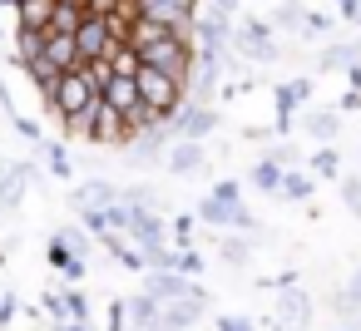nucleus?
<instances>
[{
	"label": "nucleus",
	"instance_id": "obj_13",
	"mask_svg": "<svg viewBox=\"0 0 361 331\" xmlns=\"http://www.w3.org/2000/svg\"><path fill=\"white\" fill-rule=\"evenodd\" d=\"M213 247H218V257H213V262H223L228 272H243V267L252 262V237H243V232H218V237H213Z\"/></svg>",
	"mask_w": 361,
	"mask_h": 331
},
{
	"label": "nucleus",
	"instance_id": "obj_15",
	"mask_svg": "<svg viewBox=\"0 0 361 331\" xmlns=\"http://www.w3.org/2000/svg\"><path fill=\"white\" fill-rule=\"evenodd\" d=\"M307 99H312V80H287V85H277V89H272L277 119H292V114H297Z\"/></svg>",
	"mask_w": 361,
	"mask_h": 331
},
{
	"label": "nucleus",
	"instance_id": "obj_4",
	"mask_svg": "<svg viewBox=\"0 0 361 331\" xmlns=\"http://www.w3.org/2000/svg\"><path fill=\"white\" fill-rule=\"evenodd\" d=\"M129 6H134V15H139V20H154V25H164V30H173V35H188V40H193V20H198V11L178 6V0H129Z\"/></svg>",
	"mask_w": 361,
	"mask_h": 331
},
{
	"label": "nucleus",
	"instance_id": "obj_38",
	"mask_svg": "<svg viewBox=\"0 0 361 331\" xmlns=\"http://www.w3.org/2000/svg\"><path fill=\"white\" fill-rule=\"evenodd\" d=\"M267 158H272V163H282V168H302L297 144H272V149H267Z\"/></svg>",
	"mask_w": 361,
	"mask_h": 331
},
{
	"label": "nucleus",
	"instance_id": "obj_11",
	"mask_svg": "<svg viewBox=\"0 0 361 331\" xmlns=\"http://www.w3.org/2000/svg\"><path fill=\"white\" fill-rule=\"evenodd\" d=\"M272 306H277V321H287L292 331H307V321H312V296H307L302 287L277 292V296H272Z\"/></svg>",
	"mask_w": 361,
	"mask_h": 331
},
{
	"label": "nucleus",
	"instance_id": "obj_53",
	"mask_svg": "<svg viewBox=\"0 0 361 331\" xmlns=\"http://www.w3.org/2000/svg\"><path fill=\"white\" fill-rule=\"evenodd\" d=\"M149 331H164V326H149Z\"/></svg>",
	"mask_w": 361,
	"mask_h": 331
},
{
	"label": "nucleus",
	"instance_id": "obj_36",
	"mask_svg": "<svg viewBox=\"0 0 361 331\" xmlns=\"http://www.w3.org/2000/svg\"><path fill=\"white\" fill-rule=\"evenodd\" d=\"M104 331H129V296H109V306H104Z\"/></svg>",
	"mask_w": 361,
	"mask_h": 331
},
{
	"label": "nucleus",
	"instance_id": "obj_49",
	"mask_svg": "<svg viewBox=\"0 0 361 331\" xmlns=\"http://www.w3.org/2000/svg\"><path fill=\"white\" fill-rule=\"evenodd\" d=\"M351 25H356V30H361V0H356V11H351Z\"/></svg>",
	"mask_w": 361,
	"mask_h": 331
},
{
	"label": "nucleus",
	"instance_id": "obj_10",
	"mask_svg": "<svg viewBox=\"0 0 361 331\" xmlns=\"http://www.w3.org/2000/svg\"><path fill=\"white\" fill-rule=\"evenodd\" d=\"M65 203H70L75 213H85V208H104V203H119V183H109V178H85V183H75V188L65 193Z\"/></svg>",
	"mask_w": 361,
	"mask_h": 331
},
{
	"label": "nucleus",
	"instance_id": "obj_18",
	"mask_svg": "<svg viewBox=\"0 0 361 331\" xmlns=\"http://www.w3.org/2000/svg\"><path fill=\"white\" fill-rule=\"evenodd\" d=\"M282 173H287V168H282V163H272V158L262 154V158L252 163V173H247V183H252L257 193H267V198H282Z\"/></svg>",
	"mask_w": 361,
	"mask_h": 331
},
{
	"label": "nucleus",
	"instance_id": "obj_7",
	"mask_svg": "<svg viewBox=\"0 0 361 331\" xmlns=\"http://www.w3.org/2000/svg\"><path fill=\"white\" fill-rule=\"evenodd\" d=\"M90 144H94V149H124V144H129L124 114H119V109H109V104H104V94H99V109H94V124H90Z\"/></svg>",
	"mask_w": 361,
	"mask_h": 331
},
{
	"label": "nucleus",
	"instance_id": "obj_6",
	"mask_svg": "<svg viewBox=\"0 0 361 331\" xmlns=\"http://www.w3.org/2000/svg\"><path fill=\"white\" fill-rule=\"evenodd\" d=\"M109 25H104V15H94V11H85V20H80V30H75V50H80V65H90V60H104L109 55Z\"/></svg>",
	"mask_w": 361,
	"mask_h": 331
},
{
	"label": "nucleus",
	"instance_id": "obj_31",
	"mask_svg": "<svg viewBox=\"0 0 361 331\" xmlns=\"http://www.w3.org/2000/svg\"><path fill=\"white\" fill-rule=\"evenodd\" d=\"M45 55V30H16V65H30Z\"/></svg>",
	"mask_w": 361,
	"mask_h": 331
},
{
	"label": "nucleus",
	"instance_id": "obj_33",
	"mask_svg": "<svg viewBox=\"0 0 361 331\" xmlns=\"http://www.w3.org/2000/svg\"><path fill=\"white\" fill-rule=\"evenodd\" d=\"M351 60H361V55H356V40H351V45H341V40H336V45H326V50H322L317 75H322V70H346Z\"/></svg>",
	"mask_w": 361,
	"mask_h": 331
},
{
	"label": "nucleus",
	"instance_id": "obj_48",
	"mask_svg": "<svg viewBox=\"0 0 361 331\" xmlns=\"http://www.w3.org/2000/svg\"><path fill=\"white\" fill-rule=\"evenodd\" d=\"M336 6H341V15L351 20V11H356V0H336Z\"/></svg>",
	"mask_w": 361,
	"mask_h": 331
},
{
	"label": "nucleus",
	"instance_id": "obj_26",
	"mask_svg": "<svg viewBox=\"0 0 361 331\" xmlns=\"http://www.w3.org/2000/svg\"><path fill=\"white\" fill-rule=\"evenodd\" d=\"M312 193H317V183H312L307 168H287L282 173V198L287 203H312Z\"/></svg>",
	"mask_w": 361,
	"mask_h": 331
},
{
	"label": "nucleus",
	"instance_id": "obj_54",
	"mask_svg": "<svg viewBox=\"0 0 361 331\" xmlns=\"http://www.w3.org/2000/svg\"><path fill=\"white\" fill-rule=\"evenodd\" d=\"M16 6H25V0H16Z\"/></svg>",
	"mask_w": 361,
	"mask_h": 331
},
{
	"label": "nucleus",
	"instance_id": "obj_37",
	"mask_svg": "<svg viewBox=\"0 0 361 331\" xmlns=\"http://www.w3.org/2000/svg\"><path fill=\"white\" fill-rule=\"evenodd\" d=\"M336 193H341V203L361 218V178H356V173H341V178H336Z\"/></svg>",
	"mask_w": 361,
	"mask_h": 331
},
{
	"label": "nucleus",
	"instance_id": "obj_25",
	"mask_svg": "<svg viewBox=\"0 0 361 331\" xmlns=\"http://www.w3.org/2000/svg\"><path fill=\"white\" fill-rule=\"evenodd\" d=\"M307 134L322 139V144L341 139V114H336V109H312V114H307Z\"/></svg>",
	"mask_w": 361,
	"mask_h": 331
},
{
	"label": "nucleus",
	"instance_id": "obj_16",
	"mask_svg": "<svg viewBox=\"0 0 361 331\" xmlns=\"http://www.w3.org/2000/svg\"><path fill=\"white\" fill-rule=\"evenodd\" d=\"M45 60L65 75V70H85L80 65V50H75V35H50L45 30Z\"/></svg>",
	"mask_w": 361,
	"mask_h": 331
},
{
	"label": "nucleus",
	"instance_id": "obj_2",
	"mask_svg": "<svg viewBox=\"0 0 361 331\" xmlns=\"http://www.w3.org/2000/svg\"><path fill=\"white\" fill-rule=\"evenodd\" d=\"M94 104H99L94 80L85 70H65L60 75V89L45 99V114H55V119H85V114H94Z\"/></svg>",
	"mask_w": 361,
	"mask_h": 331
},
{
	"label": "nucleus",
	"instance_id": "obj_51",
	"mask_svg": "<svg viewBox=\"0 0 361 331\" xmlns=\"http://www.w3.org/2000/svg\"><path fill=\"white\" fill-rule=\"evenodd\" d=\"M0 6H11V11H16V0H0Z\"/></svg>",
	"mask_w": 361,
	"mask_h": 331
},
{
	"label": "nucleus",
	"instance_id": "obj_35",
	"mask_svg": "<svg viewBox=\"0 0 361 331\" xmlns=\"http://www.w3.org/2000/svg\"><path fill=\"white\" fill-rule=\"evenodd\" d=\"M60 301H65V316L70 321H90V292L85 287H65Z\"/></svg>",
	"mask_w": 361,
	"mask_h": 331
},
{
	"label": "nucleus",
	"instance_id": "obj_52",
	"mask_svg": "<svg viewBox=\"0 0 361 331\" xmlns=\"http://www.w3.org/2000/svg\"><path fill=\"white\" fill-rule=\"evenodd\" d=\"M0 45H6V30H0Z\"/></svg>",
	"mask_w": 361,
	"mask_h": 331
},
{
	"label": "nucleus",
	"instance_id": "obj_32",
	"mask_svg": "<svg viewBox=\"0 0 361 331\" xmlns=\"http://www.w3.org/2000/svg\"><path fill=\"white\" fill-rule=\"evenodd\" d=\"M173 272L178 277H188V282H198L203 272H208V257H203V247L193 242V247H178V262H173Z\"/></svg>",
	"mask_w": 361,
	"mask_h": 331
},
{
	"label": "nucleus",
	"instance_id": "obj_41",
	"mask_svg": "<svg viewBox=\"0 0 361 331\" xmlns=\"http://www.w3.org/2000/svg\"><path fill=\"white\" fill-rule=\"evenodd\" d=\"M11 124H16V134H25L35 149L45 144V134H40V124H35V119H25V114H11Z\"/></svg>",
	"mask_w": 361,
	"mask_h": 331
},
{
	"label": "nucleus",
	"instance_id": "obj_3",
	"mask_svg": "<svg viewBox=\"0 0 361 331\" xmlns=\"http://www.w3.org/2000/svg\"><path fill=\"white\" fill-rule=\"evenodd\" d=\"M134 85H139V99H144L164 124H173V114L188 104V85H178V80H169V75H159V70H149V65H139Z\"/></svg>",
	"mask_w": 361,
	"mask_h": 331
},
{
	"label": "nucleus",
	"instance_id": "obj_29",
	"mask_svg": "<svg viewBox=\"0 0 361 331\" xmlns=\"http://www.w3.org/2000/svg\"><path fill=\"white\" fill-rule=\"evenodd\" d=\"M50 11H55V0H25V6H16V25L20 30H45L50 25Z\"/></svg>",
	"mask_w": 361,
	"mask_h": 331
},
{
	"label": "nucleus",
	"instance_id": "obj_47",
	"mask_svg": "<svg viewBox=\"0 0 361 331\" xmlns=\"http://www.w3.org/2000/svg\"><path fill=\"white\" fill-rule=\"evenodd\" d=\"M50 331H90V321H60V326H50Z\"/></svg>",
	"mask_w": 361,
	"mask_h": 331
},
{
	"label": "nucleus",
	"instance_id": "obj_46",
	"mask_svg": "<svg viewBox=\"0 0 361 331\" xmlns=\"http://www.w3.org/2000/svg\"><path fill=\"white\" fill-rule=\"evenodd\" d=\"M341 75H346V85H351V89H361V60H351Z\"/></svg>",
	"mask_w": 361,
	"mask_h": 331
},
{
	"label": "nucleus",
	"instance_id": "obj_27",
	"mask_svg": "<svg viewBox=\"0 0 361 331\" xmlns=\"http://www.w3.org/2000/svg\"><path fill=\"white\" fill-rule=\"evenodd\" d=\"M80 20H85V11L80 6H70V0H55V11H50V35H75L80 30Z\"/></svg>",
	"mask_w": 361,
	"mask_h": 331
},
{
	"label": "nucleus",
	"instance_id": "obj_24",
	"mask_svg": "<svg viewBox=\"0 0 361 331\" xmlns=\"http://www.w3.org/2000/svg\"><path fill=\"white\" fill-rule=\"evenodd\" d=\"M20 70H25V75H30V85L40 89V99H50V94L60 89V70H55L45 55H40V60H30V65H20Z\"/></svg>",
	"mask_w": 361,
	"mask_h": 331
},
{
	"label": "nucleus",
	"instance_id": "obj_34",
	"mask_svg": "<svg viewBox=\"0 0 361 331\" xmlns=\"http://www.w3.org/2000/svg\"><path fill=\"white\" fill-rule=\"evenodd\" d=\"M331 30H336V20H331L326 11H307V15H302V40H326Z\"/></svg>",
	"mask_w": 361,
	"mask_h": 331
},
{
	"label": "nucleus",
	"instance_id": "obj_45",
	"mask_svg": "<svg viewBox=\"0 0 361 331\" xmlns=\"http://www.w3.org/2000/svg\"><path fill=\"white\" fill-rule=\"evenodd\" d=\"M341 292H346V301H351V306H361V267H356V277H351Z\"/></svg>",
	"mask_w": 361,
	"mask_h": 331
},
{
	"label": "nucleus",
	"instance_id": "obj_17",
	"mask_svg": "<svg viewBox=\"0 0 361 331\" xmlns=\"http://www.w3.org/2000/svg\"><path fill=\"white\" fill-rule=\"evenodd\" d=\"M302 15H307L302 0H277L267 25H272V35H302Z\"/></svg>",
	"mask_w": 361,
	"mask_h": 331
},
{
	"label": "nucleus",
	"instance_id": "obj_43",
	"mask_svg": "<svg viewBox=\"0 0 361 331\" xmlns=\"http://www.w3.org/2000/svg\"><path fill=\"white\" fill-rule=\"evenodd\" d=\"M213 326H218V331H257V321H252V316H228V311H223Z\"/></svg>",
	"mask_w": 361,
	"mask_h": 331
},
{
	"label": "nucleus",
	"instance_id": "obj_28",
	"mask_svg": "<svg viewBox=\"0 0 361 331\" xmlns=\"http://www.w3.org/2000/svg\"><path fill=\"white\" fill-rule=\"evenodd\" d=\"M169 237H173V247H193V242H198V213L178 208V213L169 218Z\"/></svg>",
	"mask_w": 361,
	"mask_h": 331
},
{
	"label": "nucleus",
	"instance_id": "obj_23",
	"mask_svg": "<svg viewBox=\"0 0 361 331\" xmlns=\"http://www.w3.org/2000/svg\"><path fill=\"white\" fill-rule=\"evenodd\" d=\"M149 326H159V301L149 292H134L129 296V331H149Z\"/></svg>",
	"mask_w": 361,
	"mask_h": 331
},
{
	"label": "nucleus",
	"instance_id": "obj_50",
	"mask_svg": "<svg viewBox=\"0 0 361 331\" xmlns=\"http://www.w3.org/2000/svg\"><path fill=\"white\" fill-rule=\"evenodd\" d=\"M331 331H361V326H331Z\"/></svg>",
	"mask_w": 361,
	"mask_h": 331
},
{
	"label": "nucleus",
	"instance_id": "obj_14",
	"mask_svg": "<svg viewBox=\"0 0 361 331\" xmlns=\"http://www.w3.org/2000/svg\"><path fill=\"white\" fill-rule=\"evenodd\" d=\"M144 292L159 306H169V301H183L188 296V277H178V272H144Z\"/></svg>",
	"mask_w": 361,
	"mask_h": 331
},
{
	"label": "nucleus",
	"instance_id": "obj_5",
	"mask_svg": "<svg viewBox=\"0 0 361 331\" xmlns=\"http://www.w3.org/2000/svg\"><path fill=\"white\" fill-rule=\"evenodd\" d=\"M218 109L213 104H198V99H188L178 114H173V124H169V134L173 139H193V144H203V139H213L218 134Z\"/></svg>",
	"mask_w": 361,
	"mask_h": 331
},
{
	"label": "nucleus",
	"instance_id": "obj_19",
	"mask_svg": "<svg viewBox=\"0 0 361 331\" xmlns=\"http://www.w3.org/2000/svg\"><path fill=\"white\" fill-rule=\"evenodd\" d=\"M198 316H203V311H198L193 301H169V306H159V326H164V331H193Z\"/></svg>",
	"mask_w": 361,
	"mask_h": 331
},
{
	"label": "nucleus",
	"instance_id": "obj_22",
	"mask_svg": "<svg viewBox=\"0 0 361 331\" xmlns=\"http://www.w3.org/2000/svg\"><path fill=\"white\" fill-rule=\"evenodd\" d=\"M55 242H60L70 257H85V262H90V252H94V237H90V227H85V223H80V227H75V223H65V227L55 232Z\"/></svg>",
	"mask_w": 361,
	"mask_h": 331
},
{
	"label": "nucleus",
	"instance_id": "obj_40",
	"mask_svg": "<svg viewBox=\"0 0 361 331\" xmlns=\"http://www.w3.org/2000/svg\"><path fill=\"white\" fill-rule=\"evenodd\" d=\"M213 198H218V203H243V183H238V178H218V183H213Z\"/></svg>",
	"mask_w": 361,
	"mask_h": 331
},
{
	"label": "nucleus",
	"instance_id": "obj_9",
	"mask_svg": "<svg viewBox=\"0 0 361 331\" xmlns=\"http://www.w3.org/2000/svg\"><path fill=\"white\" fill-rule=\"evenodd\" d=\"M164 168H169V173H178V178H193V173H203V168H208V149H203V144H193V139H173V144H169Z\"/></svg>",
	"mask_w": 361,
	"mask_h": 331
},
{
	"label": "nucleus",
	"instance_id": "obj_12",
	"mask_svg": "<svg viewBox=\"0 0 361 331\" xmlns=\"http://www.w3.org/2000/svg\"><path fill=\"white\" fill-rule=\"evenodd\" d=\"M99 94H104V104H109V109H119L124 119H129L134 109H144V99H139V85H134V75H109V85H104Z\"/></svg>",
	"mask_w": 361,
	"mask_h": 331
},
{
	"label": "nucleus",
	"instance_id": "obj_20",
	"mask_svg": "<svg viewBox=\"0 0 361 331\" xmlns=\"http://www.w3.org/2000/svg\"><path fill=\"white\" fill-rule=\"evenodd\" d=\"M40 158L50 163V173H55L60 183H70V178H75V163H70V149H65V139H45V144H40Z\"/></svg>",
	"mask_w": 361,
	"mask_h": 331
},
{
	"label": "nucleus",
	"instance_id": "obj_1",
	"mask_svg": "<svg viewBox=\"0 0 361 331\" xmlns=\"http://www.w3.org/2000/svg\"><path fill=\"white\" fill-rule=\"evenodd\" d=\"M139 60H144L149 70L178 80V85L193 80V40H188V35H159V40L139 45Z\"/></svg>",
	"mask_w": 361,
	"mask_h": 331
},
{
	"label": "nucleus",
	"instance_id": "obj_30",
	"mask_svg": "<svg viewBox=\"0 0 361 331\" xmlns=\"http://www.w3.org/2000/svg\"><path fill=\"white\" fill-rule=\"evenodd\" d=\"M307 173H317V178H331V183H336V178H341V154H336L331 144H322V149L307 158Z\"/></svg>",
	"mask_w": 361,
	"mask_h": 331
},
{
	"label": "nucleus",
	"instance_id": "obj_44",
	"mask_svg": "<svg viewBox=\"0 0 361 331\" xmlns=\"http://www.w3.org/2000/svg\"><path fill=\"white\" fill-rule=\"evenodd\" d=\"M45 262H50V272H65V262H70V252H65V247H60V242L50 237V242H45Z\"/></svg>",
	"mask_w": 361,
	"mask_h": 331
},
{
	"label": "nucleus",
	"instance_id": "obj_42",
	"mask_svg": "<svg viewBox=\"0 0 361 331\" xmlns=\"http://www.w3.org/2000/svg\"><path fill=\"white\" fill-rule=\"evenodd\" d=\"M85 75L94 80V89H104V85H109V75H114V65H109V60H90V65H85Z\"/></svg>",
	"mask_w": 361,
	"mask_h": 331
},
{
	"label": "nucleus",
	"instance_id": "obj_21",
	"mask_svg": "<svg viewBox=\"0 0 361 331\" xmlns=\"http://www.w3.org/2000/svg\"><path fill=\"white\" fill-rule=\"evenodd\" d=\"M233 208H238V203H218L213 193H203V198H198V223L228 232V227H233Z\"/></svg>",
	"mask_w": 361,
	"mask_h": 331
},
{
	"label": "nucleus",
	"instance_id": "obj_8",
	"mask_svg": "<svg viewBox=\"0 0 361 331\" xmlns=\"http://www.w3.org/2000/svg\"><path fill=\"white\" fill-rule=\"evenodd\" d=\"M134 247H159V242H169V218H159V208H134V223H129V232H124Z\"/></svg>",
	"mask_w": 361,
	"mask_h": 331
},
{
	"label": "nucleus",
	"instance_id": "obj_55",
	"mask_svg": "<svg viewBox=\"0 0 361 331\" xmlns=\"http://www.w3.org/2000/svg\"><path fill=\"white\" fill-rule=\"evenodd\" d=\"M356 267H361V262H356Z\"/></svg>",
	"mask_w": 361,
	"mask_h": 331
},
{
	"label": "nucleus",
	"instance_id": "obj_39",
	"mask_svg": "<svg viewBox=\"0 0 361 331\" xmlns=\"http://www.w3.org/2000/svg\"><path fill=\"white\" fill-rule=\"evenodd\" d=\"M16 316H20V296H16V292L6 287V292H0V331H6V326H11Z\"/></svg>",
	"mask_w": 361,
	"mask_h": 331
}]
</instances>
